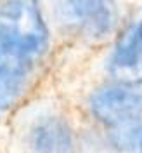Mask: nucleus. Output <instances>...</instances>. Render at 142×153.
Listing matches in <instances>:
<instances>
[{"instance_id":"2","label":"nucleus","mask_w":142,"mask_h":153,"mask_svg":"<svg viewBox=\"0 0 142 153\" xmlns=\"http://www.w3.org/2000/svg\"><path fill=\"white\" fill-rule=\"evenodd\" d=\"M90 110L99 122L113 129L142 125V91L123 84L101 89L92 96Z\"/></svg>"},{"instance_id":"7","label":"nucleus","mask_w":142,"mask_h":153,"mask_svg":"<svg viewBox=\"0 0 142 153\" xmlns=\"http://www.w3.org/2000/svg\"><path fill=\"white\" fill-rule=\"evenodd\" d=\"M113 143L116 148L128 153H142V125L114 129Z\"/></svg>"},{"instance_id":"4","label":"nucleus","mask_w":142,"mask_h":153,"mask_svg":"<svg viewBox=\"0 0 142 153\" xmlns=\"http://www.w3.org/2000/svg\"><path fill=\"white\" fill-rule=\"evenodd\" d=\"M109 71L123 85L142 84V14L120 35L109 61Z\"/></svg>"},{"instance_id":"6","label":"nucleus","mask_w":142,"mask_h":153,"mask_svg":"<svg viewBox=\"0 0 142 153\" xmlns=\"http://www.w3.org/2000/svg\"><path fill=\"white\" fill-rule=\"evenodd\" d=\"M29 61L4 51L0 54V108H7L18 99L28 76Z\"/></svg>"},{"instance_id":"3","label":"nucleus","mask_w":142,"mask_h":153,"mask_svg":"<svg viewBox=\"0 0 142 153\" xmlns=\"http://www.w3.org/2000/svg\"><path fill=\"white\" fill-rule=\"evenodd\" d=\"M59 21L87 37H104L116 25L113 0H61L57 5Z\"/></svg>"},{"instance_id":"1","label":"nucleus","mask_w":142,"mask_h":153,"mask_svg":"<svg viewBox=\"0 0 142 153\" xmlns=\"http://www.w3.org/2000/svg\"><path fill=\"white\" fill-rule=\"evenodd\" d=\"M47 42L38 0H5L0 7V47L31 63L45 52Z\"/></svg>"},{"instance_id":"5","label":"nucleus","mask_w":142,"mask_h":153,"mask_svg":"<svg viewBox=\"0 0 142 153\" xmlns=\"http://www.w3.org/2000/svg\"><path fill=\"white\" fill-rule=\"evenodd\" d=\"M29 153H76L69 127L59 117H42L28 132Z\"/></svg>"}]
</instances>
